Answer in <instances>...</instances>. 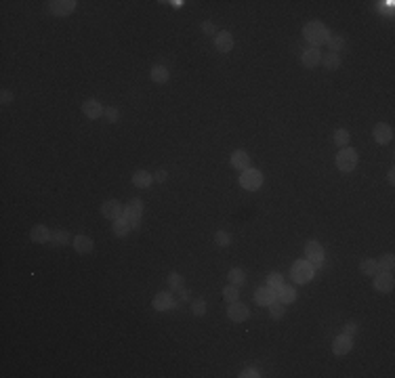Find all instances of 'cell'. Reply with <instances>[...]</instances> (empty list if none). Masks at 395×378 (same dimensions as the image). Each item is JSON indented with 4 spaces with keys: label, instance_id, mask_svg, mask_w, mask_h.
Here are the masks:
<instances>
[{
    "label": "cell",
    "instance_id": "obj_24",
    "mask_svg": "<svg viewBox=\"0 0 395 378\" xmlns=\"http://www.w3.org/2000/svg\"><path fill=\"white\" fill-rule=\"evenodd\" d=\"M112 229H113V235H118V237H124V235L129 234V231H131L132 227H131V223H129V221H126V218H124V215H122L120 218H116V221L112 223Z\"/></svg>",
    "mask_w": 395,
    "mask_h": 378
},
{
    "label": "cell",
    "instance_id": "obj_43",
    "mask_svg": "<svg viewBox=\"0 0 395 378\" xmlns=\"http://www.w3.org/2000/svg\"><path fill=\"white\" fill-rule=\"evenodd\" d=\"M13 99H15V97H13V92H9V90H2V95H0V103L6 105V103H11Z\"/></svg>",
    "mask_w": 395,
    "mask_h": 378
},
{
    "label": "cell",
    "instance_id": "obj_4",
    "mask_svg": "<svg viewBox=\"0 0 395 378\" xmlns=\"http://www.w3.org/2000/svg\"><path fill=\"white\" fill-rule=\"evenodd\" d=\"M141 216H143V200L141 198H132L124 208V218L131 223L132 229H139V225H141Z\"/></svg>",
    "mask_w": 395,
    "mask_h": 378
},
{
    "label": "cell",
    "instance_id": "obj_18",
    "mask_svg": "<svg viewBox=\"0 0 395 378\" xmlns=\"http://www.w3.org/2000/svg\"><path fill=\"white\" fill-rule=\"evenodd\" d=\"M30 240L34 244H49L51 242V229L44 225H34L30 229Z\"/></svg>",
    "mask_w": 395,
    "mask_h": 378
},
{
    "label": "cell",
    "instance_id": "obj_31",
    "mask_svg": "<svg viewBox=\"0 0 395 378\" xmlns=\"http://www.w3.org/2000/svg\"><path fill=\"white\" fill-rule=\"evenodd\" d=\"M393 269H395V256L393 254H383V258L378 261V271L393 273Z\"/></svg>",
    "mask_w": 395,
    "mask_h": 378
},
{
    "label": "cell",
    "instance_id": "obj_1",
    "mask_svg": "<svg viewBox=\"0 0 395 378\" xmlns=\"http://www.w3.org/2000/svg\"><path fill=\"white\" fill-rule=\"evenodd\" d=\"M328 36L330 32L322 21H309L303 28V38L311 44V49H320L324 42H328Z\"/></svg>",
    "mask_w": 395,
    "mask_h": 378
},
{
    "label": "cell",
    "instance_id": "obj_34",
    "mask_svg": "<svg viewBox=\"0 0 395 378\" xmlns=\"http://www.w3.org/2000/svg\"><path fill=\"white\" fill-rule=\"evenodd\" d=\"M223 298L227 301V305H229V303H236L238 298H240V290H238V286H233V284L225 286V288H223Z\"/></svg>",
    "mask_w": 395,
    "mask_h": 378
},
{
    "label": "cell",
    "instance_id": "obj_42",
    "mask_svg": "<svg viewBox=\"0 0 395 378\" xmlns=\"http://www.w3.org/2000/svg\"><path fill=\"white\" fill-rule=\"evenodd\" d=\"M166 179H169V172H166L164 168H162V170H158L156 175H153V181H156V183H164Z\"/></svg>",
    "mask_w": 395,
    "mask_h": 378
},
{
    "label": "cell",
    "instance_id": "obj_16",
    "mask_svg": "<svg viewBox=\"0 0 395 378\" xmlns=\"http://www.w3.org/2000/svg\"><path fill=\"white\" fill-rule=\"evenodd\" d=\"M231 166L240 170V172H244V170H248L250 168V156H248V151L246 149H236L231 154Z\"/></svg>",
    "mask_w": 395,
    "mask_h": 378
},
{
    "label": "cell",
    "instance_id": "obj_40",
    "mask_svg": "<svg viewBox=\"0 0 395 378\" xmlns=\"http://www.w3.org/2000/svg\"><path fill=\"white\" fill-rule=\"evenodd\" d=\"M259 370H254V368H246L240 372V378H259Z\"/></svg>",
    "mask_w": 395,
    "mask_h": 378
},
{
    "label": "cell",
    "instance_id": "obj_28",
    "mask_svg": "<svg viewBox=\"0 0 395 378\" xmlns=\"http://www.w3.org/2000/svg\"><path fill=\"white\" fill-rule=\"evenodd\" d=\"M328 46H330V53H339L345 49V38L340 36V34H330L328 36Z\"/></svg>",
    "mask_w": 395,
    "mask_h": 378
},
{
    "label": "cell",
    "instance_id": "obj_29",
    "mask_svg": "<svg viewBox=\"0 0 395 378\" xmlns=\"http://www.w3.org/2000/svg\"><path fill=\"white\" fill-rule=\"evenodd\" d=\"M227 277H229V284H233V286H242V284L246 282V273H244V269H240V267L229 269Z\"/></svg>",
    "mask_w": 395,
    "mask_h": 378
},
{
    "label": "cell",
    "instance_id": "obj_19",
    "mask_svg": "<svg viewBox=\"0 0 395 378\" xmlns=\"http://www.w3.org/2000/svg\"><path fill=\"white\" fill-rule=\"evenodd\" d=\"M72 244H74V248H76L78 254H91L93 248H95V244H93V240L89 235H76Z\"/></svg>",
    "mask_w": 395,
    "mask_h": 378
},
{
    "label": "cell",
    "instance_id": "obj_30",
    "mask_svg": "<svg viewBox=\"0 0 395 378\" xmlns=\"http://www.w3.org/2000/svg\"><path fill=\"white\" fill-rule=\"evenodd\" d=\"M166 284H169V288H170V290H181V288H185V280H183V275L177 273V271L169 273V277H166Z\"/></svg>",
    "mask_w": 395,
    "mask_h": 378
},
{
    "label": "cell",
    "instance_id": "obj_23",
    "mask_svg": "<svg viewBox=\"0 0 395 378\" xmlns=\"http://www.w3.org/2000/svg\"><path fill=\"white\" fill-rule=\"evenodd\" d=\"M150 76H151V80L153 82H158V84H164V82H169V78H170V72L164 68V65H153L151 72H150Z\"/></svg>",
    "mask_w": 395,
    "mask_h": 378
},
{
    "label": "cell",
    "instance_id": "obj_26",
    "mask_svg": "<svg viewBox=\"0 0 395 378\" xmlns=\"http://www.w3.org/2000/svg\"><path fill=\"white\" fill-rule=\"evenodd\" d=\"M332 141L337 143L340 149H343V147H349V141H351L349 130H347V128H337V130L332 132Z\"/></svg>",
    "mask_w": 395,
    "mask_h": 378
},
{
    "label": "cell",
    "instance_id": "obj_35",
    "mask_svg": "<svg viewBox=\"0 0 395 378\" xmlns=\"http://www.w3.org/2000/svg\"><path fill=\"white\" fill-rule=\"evenodd\" d=\"M215 244H217V246H221V248L231 246V234H227V231H223V229L215 231Z\"/></svg>",
    "mask_w": 395,
    "mask_h": 378
},
{
    "label": "cell",
    "instance_id": "obj_39",
    "mask_svg": "<svg viewBox=\"0 0 395 378\" xmlns=\"http://www.w3.org/2000/svg\"><path fill=\"white\" fill-rule=\"evenodd\" d=\"M357 324L356 322H347L345 324V328H343V334H347V336H356L357 334Z\"/></svg>",
    "mask_w": 395,
    "mask_h": 378
},
{
    "label": "cell",
    "instance_id": "obj_2",
    "mask_svg": "<svg viewBox=\"0 0 395 378\" xmlns=\"http://www.w3.org/2000/svg\"><path fill=\"white\" fill-rule=\"evenodd\" d=\"M313 275H316V269L311 267L309 261H294L292 263V269H290V277L294 284H307L313 280Z\"/></svg>",
    "mask_w": 395,
    "mask_h": 378
},
{
    "label": "cell",
    "instance_id": "obj_44",
    "mask_svg": "<svg viewBox=\"0 0 395 378\" xmlns=\"http://www.w3.org/2000/svg\"><path fill=\"white\" fill-rule=\"evenodd\" d=\"M387 181H389V185H395V168L389 170V175H387Z\"/></svg>",
    "mask_w": 395,
    "mask_h": 378
},
{
    "label": "cell",
    "instance_id": "obj_7",
    "mask_svg": "<svg viewBox=\"0 0 395 378\" xmlns=\"http://www.w3.org/2000/svg\"><path fill=\"white\" fill-rule=\"evenodd\" d=\"M227 317L233 322V324H242L250 317V309L246 307V305H242L240 301L236 303H229V307H227Z\"/></svg>",
    "mask_w": 395,
    "mask_h": 378
},
{
    "label": "cell",
    "instance_id": "obj_5",
    "mask_svg": "<svg viewBox=\"0 0 395 378\" xmlns=\"http://www.w3.org/2000/svg\"><path fill=\"white\" fill-rule=\"evenodd\" d=\"M305 261H309L311 263V267L313 269H322V265H324V246L320 244L318 240H311V242H307V246H305Z\"/></svg>",
    "mask_w": 395,
    "mask_h": 378
},
{
    "label": "cell",
    "instance_id": "obj_36",
    "mask_svg": "<svg viewBox=\"0 0 395 378\" xmlns=\"http://www.w3.org/2000/svg\"><path fill=\"white\" fill-rule=\"evenodd\" d=\"M265 286H269L271 290H276V292H278V290L284 286V280H282V275H280V273H276V271H273V273H269V275H267V284H265Z\"/></svg>",
    "mask_w": 395,
    "mask_h": 378
},
{
    "label": "cell",
    "instance_id": "obj_14",
    "mask_svg": "<svg viewBox=\"0 0 395 378\" xmlns=\"http://www.w3.org/2000/svg\"><path fill=\"white\" fill-rule=\"evenodd\" d=\"M101 215L105 218H110V221H116V218H120L124 215V208L118 200H108V202H103V206H101Z\"/></svg>",
    "mask_w": 395,
    "mask_h": 378
},
{
    "label": "cell",
    "instance_id": "obj_13",
    "mask_svg": "<svg viewBox=\"0 0 395 378\" xmlns=\"http://www.w3.org/2000/svg\"><path fill=\"white\" fill-rule=\"evenodd\" d=\"M351 349H353V336L339 334V336L332 341V353L339 355V357H340V355H347Z\"/></svg>",
    "mask_w": 395,
    "mask_h": 378
},
{
    "label": "cell",
    "instance_id": "obj_21",
    "mask_svg": "<svg viewBox=\"0 0 395 378\" xmlns=\"http://www.w3.org/2000/svg\"><path fill=\"white\" fill-rule=\"evenodd\" d=\"M70 242H74L70 234L65 229H55V231H51V246H55V248H61V246H68Z\"/></svg>",
    "mask_w": 395,
    "mask_h": 378
},
{
    "label": "cell",
    "instance_id": "obj_11",
    "mask_svg": "<svg viewBox=\"0 0 395 378\" xmlns=\"http://www.w3.org/2000/svg\"><path fill=\"white\" fill-rule=\"evenodd\" d=\"M372 137H374V141H376L378 145H389V143L393 141V128H391L389 124L380 122V124L374 126Z\"/></svg>",
    "mask_w": 395,
    "mask_h": 378
},
{
    "label": "cell",
    "instance_id": "obj_38",
    "mask_svg": "<svg viewBox=\"0 0 395 378\" xmlns=\"http://www.w3.org/2000/svg\"><path fill=\"white\" fill-rule=\"evenodd\" d=\"M103 116H105V120L112 122V124H116L120 120V111L116 108H105V114Z\"/></svg>",
    "mask_w": 395,
    "mask_h": 378
},
{
    "label": "cell",
    "instance_id": "obj_10",
    "mask_svg": "<svg viewBox=\"0 0 395 378\" xmlns=\"http://www.w3.org/2000/svg\"><path fill=\"white\" fill-rule=\"evenodd\" d=\"M82 114L89 118V120H99V118L105 114V108L97 101V99H86L82 103Z\"/></svg>",
    "mask_w": 395,
    "mask_h": 378
},
{
    "label": "cell",
    "instance_id": "obj_12",
    "mask_svg": "<svg viewBox=\"0 0 395 378\" xmlns=\"http://www.w3.org/2000/svg\"><path fill=\"white\" fill-rule=\"evenodd\" d=\"M393 286H395V280H393L391 273L378 271V273L374 275V290H376V292L387 294V292H391V290H393Z\"/></svg>",
    "mask_w": 395,
    "mask_h": 378
},
{
    "label": "cell",
    "instance_id": "obj_45",
    "mask_svg": "<svg viewBox=\"0 0 395 378\" xmlns=\"http://www.w3.org/2000/svg\"><path fill=\"white\" fill-rule=\"evenodd\" d=\"M179 292H181V298H183V301H189V292H187L185 288H181Z\"/></svg>",
    "mask_w": 395,
    "mask_h": 378
},
{
    "label": "cell",
    "instance_id": "obj_20",
    "mask_svg": "<svg viewBox=\"0 0 395 378\" xmlns=\"http://www.w3.org/2000/svg\"><path fill=\"white\" fill-rule=\"evenodd\" d=\"M301 61H303L305 68H316V65L322 63V53H320V49H307L301 55Z\"/></svg>",
    "mask_w": 395,
    "mask_h": 378
},
{
    "label": "cell",
    "instance_id": "obj_46",
    "mask_svg": "<svg viewBox=\"0 0 395 378\" xmlns=\"http://www.w3.org/2000/svg\"><path fill=\"white\" fill-rule=\"evenodd\" d=\"M172 6H175V9H181V6H183V0H175V2H170Z\"/></svg>",
    "mask_w": 395,
    "mask_h": 378
},
{
    "label": "cell",
    "instance_id": "obj_33",
    "mask_svg": "<svg viewBox=\"0 0 395 378\" xmlns=\"http://www.w3.org/2000/svg\"><path fill=\"white\" fill-rule=\"evenodd\" d=\"M269 313H271V317L273 320H282L284 317V313H286V307H284V303H280L278 298L273 301L271 305H269Z\"/></svg>",
    "mask_w": 395,
    "mask_h": 378
},
{
    "label": "cell",
    "instance_id": "obj_6",
    "mask_svg": "<svg viewBox=\"0 0 395 378\" xmlns=\"http://www.w3.org/2000/svg\"><path fill=\"white\" fill-rule=\"evenodd\" d=\"M240 185L248 191H257L261 185H263V172L257 168H248L240 175Z\"/></svg>",
    "mask_w": 395,
    "mask_h": 378
},
{
    "label": "cell",
    "instance_id": "obj_15",
    "mask_svg": "<svg viewBox=\"0 0 395 378\" xmlns=\"http://www.w3.org/2000/svg\"><path fill=\"white\" fill-rule=\"evenodd\" d=\"M215 49L219 51V53H231V49H233V36H231V32H217L215 34Z\"/></svg>",
    "mask_w": 395,
    "mask_h": 378
},
{
    "label": "cell",
    "instance_id": "obj_9",
    "mask_svg": "<svg viewBox=\"0 0 395 378\" xmlns=\"http://www.w3.org/2000/svg\"><path fill=\"white\" fill-rule=\"evenodd\" d=\"M151 307L162 313V311H170V309H175V307H177V301L172 298L170 292H158L156 296H153V301H151Z\"/></svg>",
    "mask_w": 395,
    "mask_h": 378
},
{
    "label": "cell",
    "instance_id": "obj_22",
    "mask_svg": "<svg viewBox=\"0 0 395 378\" xmlns=\"http://www.w3.org/2000/svg\"><path fill=\"white\" fill-rule=\"evenodd\" d=\"M151 183H153V177H151L147 170H137V172H132V185H135V187L147 189Z\"/></svg>",
    "mask_w": 395,
    "mask_h": 378
},
{
    "label": "cell",
    "instance_id": "obj_8",
    "mask_svg": "<svg viewBox=\"0 0 395 378\" xmlns=\"http://www.w3.org/2000/svg\"><path fill=\"white\" fill-rule=\"evenodd\" d=\"M49 4V11L53 13V15H57V17H65V15H70V13L76 11V0H51V2H46Z\"/></svg>",
    "mask_w": 395,
    "mask_h": 378
},
{
    "label": "cell",
    "instance_id": "obj_37",
    "mask_svg": "<svg viewBox=\"0 0 395 378\" xmlns=\"http://www.w3.org/2000/svg\"><path fill=\"white\" fill-rule=\"evenodd\" d=\"M191 313L202 317L206 313V301L204 298H196V301H191Z\"/></svg>",
    "mask_w": 395,
    "mask_h": 378
},
{
    "label": "cell",
    "instance_id": "obj_32",
    "mask_svg": "<svg viewBox=\"0 0 395 378\" xmlns=\"http://www.w3.org/2000/svg\"><path fill=\"white\" fill-rule=\"evenodd\" d=\"M322 63L326 65L328 70H339L340 68V57L337 55V53H328V55H322Z\"/></svg>",
    "mask_w": 395,
    "mask_h": 378
},
{
    "label": "cell",
    "instance_id": "obj_27",
    "mask_svg": "<svg viewBox=\"0 0 395 378\" xmlns=\"http://www.w3.org/2000/svg\"><path fill=\"white\" fill-rule=\"evenodd\" d=\"M359 271L364 275H376L378 273V261H374V258H364L359 265Z\"/></svg>",
    "mask_w": 395,
    "mask_h": 378
},
{
    "label": "cell",
    "instance_id": "obj_17",
    "mask_svg": "<svg viewBox=\"0 0 395 378\" xmlns=\"http://www.w3.org/2000/svg\"><path fill=\"white\" fill-rule=\"evenodd\" d=\"M276 298H278V292L271 290L269 286H261V288H257V292H254V301H257L261 307H269Z\"/></svg>",
    "mask_w": 395,
    "mask_h": 378
},
{
    "label": "cell",
    "instance_id": "obj_41",
    "mask_svg": "<svg viewBox=\"0 0 395 378\" xmlns=\"http://www.w3.org/2000/svg\"><path fill=\"white\" fill-rule=\"evenodd\" d=\"M202 32H204L206 36H212V38H215V25H212V21H204V23H202Z\"/></svg>",
    "mask_w": 395,
    "mask_h": 378
},
{
    "label": "cell",
    "instance_id": "obj_25",
    "mask_svg": "<svg viewBox=\"0 0 395 378\" xmlns=\"http://www.w3.org/2000/svg\"><path fill=\"white\" fill-rule=\"evenodd\" d=\"M278 301L280 303H284V305H290V303H294L297 301V290H294L292 286H284L278 290Z\"/></svg>",
    "mask_w": 395,
    "mask_h": 378
},
{
    "label": "cell",
    "instance_id": "obj_3",
    "mask_svg": "<svg viewBox=\"0 0 395 378\" xmlns=\"http://www.w3.org/2000/svg\"><path fill=\"white\" fill-rule=\"evenodd\" d=\"M337 168L340 172H353L357 166V151L356 149H351V147H343L337 154Z\"/></svg>",
    "mask_w": 395,
    "mask_h": 378
}]
</instances>
